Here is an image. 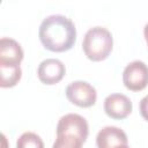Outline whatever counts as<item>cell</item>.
I'll return each mask as SVG.
<instances>
[{"label":"cell","mask_w":148,"mask_h":148,"mask_svg":"<svg viewBox=\"0 0 148 148\" xmlns=\"http://www.w3.org/2000/svg\"><path fill=\"white\" fill-rule=\"evenodd\" d=\"M84 141L69 134H57V139L52 148H82Z\"/></svg>","instance_id":"cell-12"},{"label":"cell","mask_w":148,"mask_h":148,"mask_svg":"<svg viewBox=\"0 0 148 148\" xmlns=\"http://www.w3.org/2000/svg\"><path fill=\"white\" fill-rule=\"evenodd\" d=\"M123 82L132 91H140L148 84V66L141 60L130 62L123 72Z\"/></svg>","instance_id":"cell-4"},{"label":"cell","mask_w":148,"mask_h":148,"mask_svg":"<svg viewBox=\"0 0 148 148\" xmlns=\"http://www.w3.org/2000/svg\"><path fill=\"white\" fill-rule=\"evenodd\" d=\"M21 76L22 71L20 65H0V87H14Z\"/></svg>","instance_id":"cell-10"},{"label":"cell","mask_w":148,"mask_h":148,"mask_svg":"<svg viewBox=\"0 0 148 148\" xmlns=\"http://www.w3.org/2000/svg\"><path fill=\"white\" fill-rule=\"evenodd\" d=\"M23 59V50L13 38L0 39V65H20Z\"/></svg>","instance_id":"cell-9"},{"label":"cell","mask_w":148,"mask_h":148,"mask_svg":"<svg viewBox=\"0 0 148 148\" xmlns=\"http://www.w3.org/2000/svg\"><path fill=\"white\" fill-rule=\"evenodd\" d=\"M113 47V37L104 27L90 28L82 42V49L88 59L92 61H102L109 57Z\"/></svg>","instance_id":"cell-2"},{"label":"cell","mask_w":148,"mask_h":148,"mask_svg":"<svg viewBox=\"0 0 148 148\" xmlns=\"http://www.w3.org/2000/svg\"><path fill=\"white\" fill-rule=\"evenodd\" d=\"M125 145H127V135L117 126H105L97 133V148H118Z\"/></svg>","instance_id":"cell-8"},{"label":"cell","mask_w":148,"mask_h":148,"mask_svg":"<svg viewBox=\"0 0 148 148\" xmlns=\"http://www.w3.org/2000/svg\"><path fill=\"white\" fill-rule=\"evenodd\" d=\"M38 36L45 49L52 52H65L75 44L76 28L67 16L53 14L42 21Z\"/></svg>","instance_id":"cell-1"},{"label":"cell","mask_w":148,"mask_h":148,"mask_svg":"<svg viewBox=\"0 0 148 148\" xmlns=\"http://www.w3.org/2000/svg\"><path fill=\"white\" fill-rule=\"evenodd\" d=\"M143 36H145V39L147 42V45H148V23L145 25L143 28Z\"/></svg>","instance_id":"cell-14"},{"label":"cell","mask_w":148,"mask_h":148,"mask_svg":"<svg viewBox=\"0 0 148 148\" xmlns=\"http://www.w3.org/2000/svg\"><path fill=\"white\" fill-rule=\"evenodd\" d=\"M16 148H44L40 136L34 132H24L16 141Z\"/></svg>","instance_id":"cell-11"},{"label":"cell","mask_w":148,"mask_h":148,"mask_svg":"<svg viewBox=\"0 0 148 148\" xmlns=\"http://www.w3.org/2000/svg\"><path fill=\"white\" fill-rule=\"evenodd\" d=\"M118 148H130L127 145H125V146H120V147H118Z\"/></svg>","instance_id":"cell-15"},{"label":"cell","mask_w":148,"mask_h":148,"mask_svg":"<svg viewBox=\"0 0 148 148\" xmlns=\"http://www.w3.org/2000/svg\"><path fill=\"white\" fill-rule=\"evenodd\" d=\"M66 73L65 65L59 59L49 58L43 60L38 68L37 75L42 83L44 84H56L64 77Z\"/></svg>","instance_id":"cell-6"},{"label":"cell","mask_w":148,"mask_h":148,"mask_svg":"<svg viewBox=\"0 0 148 148\" xmlns=\"http://www.w3.org/2000/svg\"><path fill=\"white\" fill-rule=\"evenodd\" d=\"M104 111L113 119H124L132 112V102L124 94H111L104 99Z\"/></svg>","instance_id":"cell-7"},{"label":"cell","mask_w":148,"mask_h":148,"mask_svg":"<svg viewBox=\"0 0 148 148\" xmlns=\"http://www.w3.org/2000/svg\"><path fill=\"white\" fill-rule=\"evenodd\" d=\"M66 96L68 101L81 108L92 106L97 99L96 89L87 81H73L66 88Z\"/></svg>","instance_id":"cell-3"},{"label":"cell","mask_w":148,"mask_h":148,"mask_svg":"<svg viewBox=\"0 0 148 148\" xmlns=\"http://www.w3.org/2000/svg\"><path fill=\"white\" fill-rule=\"evenodd\" d=\"M89 127L86 118L77 113H67L62 116L57 125V134H69L86 141L88 138Z\"/></svg>","instance_id":"cell-5"},{"label":"cell","mask_w":148,"mask_h":148,"mask_svg":"<svg viewBox=\"0 0 148 148\" xmlns=\"http://www.w3.org/2000/svg\"><path fill=\"white\" fill-rule=\"evenodd\" d=\"M140 113L145 120L148 121V95L140 101Z\"/></svg>","instance_id":"cell-13"}]
</instances>
